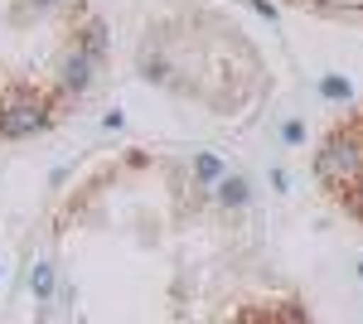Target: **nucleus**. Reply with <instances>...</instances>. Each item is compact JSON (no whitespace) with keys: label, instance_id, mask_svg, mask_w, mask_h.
<instances>
[{"label":"nucleus","instance_id":"obj_7","mask_svg":"<svg viewBox=\"0 0 363 324\" xmlns=\"http://www.w3.org/2000/svg\"><path fill=\"white\" fill-rule=\"evenodd\" d=\"M29 291L39 296V305L54 296V267H49V262H34V271H29Z\"/></svg>","mask_w":363,"mask_h":324},{"label":"nucleus","instance_id":"obj_1","mask_svg":"<svg viewBox=\"0 0 363 324\" xmlns=\"http://www.w3.org/2000/svg\"><path fill=\"white\" fill-rule=\"evenodd\" d=\"M315 174L330 179V184H359L363 179V140L359 135H335L315 155Z\"/></svg>","mask_w":363,"mask_h":324},{"label":"nucleus","instance_id":"obj_4","mask_svg":"<svg viewBox=\"0 0 363 324\" xmlns=\"http://www.w3.org/2000/svg\"><path fill=\"white\" fill-rule=\"evenodd\" d=\"M247 199L252 194H247V179H242V174H223V179H218V203H223V208H242Z\"/></svg>","mask_w":363,"mask_h":324},{"label":"nucleus","instance_id":"obj_8","mask_svg":"<svg viewBox=\"0 0 363 324\" xmlns=\"http://www.w3.org/2000/svg\"><path fill=\"white\" fill-rule=\"evenodd\" d=\"M194 174L203 179V184H218V179H223V160H213V155H199V160H194Z\"/></svg>","mask_w":363,"mask_h":324},{"label":"nucleus","instance_id":"obj_9","mask_svg":"<svg viewBox=\"0 0 363 324\" xmlns=\"http://www.w3.org/2000/svg\"><path fill=\"white\" fill-rule=\"evenodd\" d=\"M140 68H145V78H150V82H165L169 78V63H165V58H140Z\"/></svg>","mask_w":363,"mask_h":324},{"label":"nucleus","instance_id":"obj_2","mask_svg":"<svg viewBox=\"0 0 363 324\" xmlns=\"http://www.w3.org/2000/svg\"><path fill=\"white\" fill-rule=\"evenodd\" d=\"M44 126H49V102L39 92H15L10 102H0V135L5 140H25Z\"/></svg>","mask_w":363,"mask_h":324},{"label":"nucleus","instance_id":"obj_5","mask_svg":"<svg viewBox=\"0 0 363 324\" xmlns=\"http://www.w3.org/2000/svg\"><path fill=\"white\" fill-rule=\"evenodd\" d=\"M78 44H83L92 58H102V49H107V25H102V20H87L83 34H78Z\"/></svg>","mask_w":363,"mask_h":324},{"label":"nucleus","instance_id":"obj_10","mask_svg":"<svg viewBox=\"0 0 363 324\" xmlns=\"http://www.w3.org/2000/svg\"><path fill=\"white\" fill-rule=\"evenodd\" d=\"M281 135H286V145H301V140H306V126H301V121H286Z\"/></svg>","mask_w":363,"mask_h":324},{"label":"nucleus","instance_id":"obj_3","mask_svg":"<svg viewBox=\"0 0 363 324\" xmlns=\"http://www.w3.org/2000/svg\"><path fill=\"white\" fill-rule=\"evenodd\" d=\"M92 73H97V58L87 54L83 44H73L68 54L58 58V82H63L68 92H87V87H92Z\"/></svg>","mask_w":363,"mask_h":324},{"label":"nucleus","instance_id":"obj_12","mask_svg":"<svg viewBox=\"0 0 363 324\" xmlns=\"http://www.w3.org/2000/svg\"><path fill=\"white\" fill-rule=\"evenodd\" d=\"M0 286H5V262H0Z\"/></svg>","mask_w":363,"mask_h":324},{"label":"nucleus","instance_id":"obj_6","mask_svg":"<svg viewBox=\"0 0 363 324\" xmlns=\"http://www.w3.org/2000/svg\"><path fill=\"white\" fill-rule=\"evenodd\" d=\"M320 97H325V102H349V97H354V82L339 78V73H325V78H320Z\"/></svg>","mask_w":363,"mask_h":324},{"label":"nucleus","instance_id":"obj_11","mask_svg":"<svg viewBox=\"0 0 363 324\" xmlns=\"http://www.w3.org/2000/svg\"><path fill=\"white\" fill-rule=\"evenodd\" d=\"M29 5H44V10H54V5H58V0H29Z\"/></svg>","mask_w":363,"mask_h":324}]
</instances>
